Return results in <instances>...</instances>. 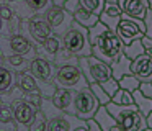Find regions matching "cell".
Masks as SVG:
<instances>
[{"label":"cell","mask_w":152,"mask_h":131,"mask_svg":"<svg viewBox=\"0 0 152 131\" xmlns=\"http://www.w3.org/2000/svg\"><path fill=\"white\" fill-rule=\"evenodd\" d=\"M105 107L113 115L121 131H142L147 128V118L139 111L136 105H118L110 102Z\"/></svg>","instance_id":"1"},{"label":"cell","mask_w":152,"mask_h":131,"mask_svg":"<svg viewBox=\"0 0 152 131\" xmlns=\"http://www.w3.org/2000/svg\"><path fill=\"white\" fill-rule=\"evenodd\" d=\"M39 108L46 115V121H48L46 131H70L80 121V118H77L75 115L59 110L53 103L51 97H41Z\"/></svg>","instance_id":"2"},{"label":"cell","mask_w":152,"mask_h":131,"mask_svg":"<svg viewBox=\"0 0 152 131\" xmlns=\"http://www.w3.org/2000/svg\"><path fill=\"white\" fill-rule=\"evenodd\" d=\"M123 46L124 44L121 43L118 33L113 31V29H108L92 44V54L95 57L105 61L106 64L113 66L121 56Z\"/></svg>","instance_id":"3"},{"label":"cell","mask_w":152,"mask_h":131,"mask_svg":"<svg viewBox=\"0 0 152 131\" xmlns=\"http://www.w3.org/2000/svg\"><path fill=\"white\" fill-rule=\"evenodd\" d=\"M62 44L75 57L92 56V43H90V38H88V28L82 26L77 21L72 23L70 29L62 38Z\"/></svg>","instance_id":"4"},{"label":"cell","mask_w":152,"mask_h":131,"mask_svg":"<svg viewBox=\"0 0 152 131\" xmlns=\"http://www.w3.org/2000/svg\"><path fill=\"white\" fill-rule=\"evenodd\" d=\"M0 51L4 57L8 54H21L34 59L38 56V44L21 33H13V35L0 36Z\"/></svg>","instance_id":"5"},{"label":"cell","mask_w":152,"mask_h":131,"mask_svg":"<svg viewBox=\"0 0 152 131\" xmlns=\"http://www.w3.org/2000/svg\"><path fill=\"white\" fill-rule=\"evenodd\" d=\"M79 67L82 69L85 79L88 80V84H106L108 80L113 79V71L111 66L106 64L105 61L95 57V56H83L79 57Z\"/></svg>","instance_id":"6"},{"label":"cell","mask_w":152,"mask_h":131,"mask_svg":"<svg viewBox=\"0 0 152 131\" xmlns=\"http://www.w3.org/2000/svg\"><path fill=\"white\" fill-rule=\"evenodd\" d=\"M54 84L56 87L69 88L72 92H77L83 87H88V80L85 79L82 69L79 64H70V66H61L56 69L54 74Z\"/></svg>","instance_id":"7"},{"label":"cell","mask_w":152,"mask_h":131,"mask_svg":"<svg viewBox=\"0 0 152 131\" xmlns=\"http://www.w3.org/2000/svg\"><path fill=\"white\" fill-rule=\"evenodd\" d=\"M100 108V102L93 95L88 87H83L80 90L74 92V115L80 120H90L95 116L96 110Z\"/></svg>","instance_id":"8"},{"label":"cell","mask_w":152,"mask_h":131,"mask_svg":"<svg viewBox=\"0 0 152 131\" xmlns=\"http://www.w3.org/2000/svg\"><path fill=\"white\" fill-rule=\"evenodd\" d=\"M48 21L51 25V29H53V35L59 36V38H64L66 33L70 29L72 23L75 21L74 18V13H70L69 10H66L64 7H57V5H51L49 8L44 12Z\"/></svg>","instance_id":"9"},{"label":"cell","mask_w":152,"mask_h":131,"mask_svg":"<svg viewBox=\"0 0 152 131\" xmlns=\"http://www.w3.org/2000/svg\"><path fill=\"white\" fill-rule=\"evenodd\" d=\"M10 105L13 110V118L17 121V131H30V124L39 107L30 103L23 95L13 98Z\"/></svg>","instance_id":"10"},{"label":"cell","mask_w":152,"mask_h":131,"mask_svg":"<svg viewBox=\"0 0 152 131\" xmlns=\"http://www.w3.org/2000/svg\"><path fill=\"white\" fill-rule=\"evenodd\" d=\"M116 33H118L119 39L124 46L131 44L134 39H141L142 36H145V23L144 20L129 18L123 13V18L116 28Z\"/></svg>","instance_id":"11"},{"label":"cell","mask_w":152,"mask_h":131,"mask_svg":"<svg viewBox=\"0 0 152 131\" xmlns=\"http://www.w3.org/2000/svg\"><path fill=\"white\" fill-rule=\"evenodd\" d=\"M26 28L28 38L33 39L36 44H41L43 41H46L51 35H53V29H51V25L48 21L46 15L44 13H36V15L30 16L28 20H21Z\"/></svg>","instance_id":"12"},{"label":"cell","mask_w":152,"mask_h":131,"mask_svg":"<svg viewBox=\"0 0 152 131\" xmlns=\"http://www.w3.org/2000/svg\"><path fill=\"white\" fill-rule=\"evenodd\" d=\"M57 66L53 61L36 56L30 62V72L36 77L38 84H54V74Z\"/></svg>","instance_id":"13"},{"label":"cell","mask_w":152,"mask_h":131,"mask_svg":"<svg viewBox=\"0 0 152 131\" xmlns=\"http://www.w3.org/2000/svg\"><path fill=\"white\" fill-rule=\"evenodd\" d=\"M131 74L136 75L141 82H152V57L147 54H141L132 59Z\"/></svg>","instance_id":"14"},{"label":"cell","mask_w":152,"mask_h":131,"mask_svg":"<svg viewBox=\"0 0 152 131\" xmlns=\"http://www.w3.org/2000/svg\"><path fill=\"white\" fill-rule=\"evenodd\" d=\"M121 18H123V10H121V7H119L118 3H110V2H106L103 12L100 13V21L105 23V25L108 26L110 29L116 31V28H118Z\"/></svg>","instance_id":"15"},{"label":"cell","mask_w":152,"mask_h":131,"mask_svg":"<svg viewBox=\"0 0 152 131\" xmlns=\"http://www.w3.org/2000/svg\"><path fill=\"white\" fill-rule=\"evenodd\" d=\"M17 85H18V88L23 92V95H41L38 80L30 72V69H28V71L17 72Z\"/></svg>","instance_id":"16"},{"label":"cell","mask_w":152,"mask_h":131,"mask_svg":"<svg viewBox=\"0 0 152 131\" xmlns=\"http://www.w3.org/2000/svg\"><path fill=\"white\" fill-rule=\"evenodd\" d=\"M53 103L56 105L59 110L66 111V113L74 115V92L69 90V88H62L57 87L54 90L53 97H51Z\"/></svg>","instance_id":"17"},{"label":"cell","mask_w":152,"mask_h":131,"mask_svg":"<svg viewBox=\"0 0 152 131\" xmlns=\"http://www.w3.org/2000/svg\"><path fill=\"white\" fill-rule=\"evenodd\" d=\"M61 46H62V38H59V36H56V35H51L46 41L38 44V56L54 62L56 54L59 52Z\"/></svg>","instance_id":"18"},{"label":"cell","mask_w":152,"mask_h":131,"mask_svg":"<svg viewBox=\"0 0 152 131\" xmlns=\"http://www.w3.org/2000/svg\"><path fill=\"white\" fill-rule=\"evenodd\" d=\"M121 10L126 16H129V18L144 20L145 13H147V10H149V2L147 0H124Z\"/></svg>","instance_id":"19"},{"label":"cell","mask_w":152,"mask_h":131,"mask_svg":"<svg viewBox=\"0 0 152 131\" xmlns=\"http://www.w3.org/2000/svg\"><path fill=\"white\" fill-rule=\"evenodd\" d=\"M30 62H31L30 57L21 56V54H8L4 57V66H8V69H12L15 74L21 71H28L30 69Z\"/></svg>","instance_id":"20"},{"label":"cell","mask_w":152,"mask_h":131,"mask_svg":"<svg viewBox=\"0 0 152 131\" xmlns=\"http://www.w3.org/2000/svg\"><path fill=\"white\" fill-rule=\"evenodd\" d=\"M93 118H95V121L100 124V128H102L103 131H111L115 126H118L116 120L113 118V115L108 111V108H106L105 105H100V108L96 110V113Z\"/></svg>","instance_id":"21"},{"label":"cell","mask_w":152,"mask_h":131,"mask_svg":"<svg viewBox=\"0 0 152 131\" xmlns=\"http://www.w3.org/2000/svg\"><path fill=\"white\" fill-rule=\"evenodd\" d=\"M15 84H17V74L12 69L0 66V95L10 92Z\"/></svg>","instance_id":"22"},{"label":"cell","mask_w":152,"mask_h":131,"mask_svg":"<svg viewBox=\"0 0 152 131\" xmlns=\"http://www.w3.org/2000/svg\"><path fill=\"white\" fill-rule=\"evenodd\" d=\"M131 59L128 57V56L124 54V52H121V56H119V59L115 62V64L111 66V71H113V77L116 79V80H119V79H123L124 75L131 74Z\"/></svg>","instance_id":"23"},{"label":"cell","mask_w":152,"mask_h":131,"mask_svg":"<svg viewBox=\"0 0 152 131\" xmlns=\"http://www.w3.org/2000/svg\"><path fill=\"white\" fill-rule=\"evenodd\" d=\"M74 18H75L77 23H80L85 28H92V26H95L100 21V15H95V13L88 12V10H83L82 7L74 13Z\"/></svg>","instance_id":"24"},{"label":"cell","mask_w":152,"mask_h":131,"mask_svg":"<svg viewBox=\"0 0 152 131\" xmlns=\"http://www.w3.org/2000/svg\"><path fill=\"white\" fill-rule=\"evenodd\" d=\"M132 98H134L136 107L139 108V111H141L144 116H147V115L152 111V98H147L139 88L132 92Z\"/></svg>","instance_id":"25"},{"label":"cell","mask_w":152,"mask_h":131,"mask_svg":"<svg viewBox=\"0 0 152 131\" xmlns=\"http://www.w3.org/2000/svg\"><path fill=\"white\" fill-rule=\"evenodd\" d=\"M54 64L57 66V67H61V66H70V64H79V57H75V56L72 54V52H69L66 48H64V44L61 46L59 52L56 54V59H54Z\"/></svg>","instance_id":"26"},{"label":"cell","mask_w":152,"mask_h":131,"mask_svg":"<svg viewBox=\"0 0 152 131\" xmlns=\"http://www.w3.org/2000/svg\"><path fill=\"white\" fill-rule=\"evenodd\" d=\"M123 52H124L131 61H132V59H136V57H139L141 54H145L144 44H142V38L141 39H134L131 44L123 46Z\"/></svg>","instance_id":"27"},{"label":"cell","mask_w":152,"mask_h":131,"mask_svg":"<svg viewBox=\"0 0 152 131\" xmlns=\"http://www.w3.org/2000/svg\"><path fill=\"white\" fill-rule=\"evenodd\" d=\"M88 85H90V90L93 92V95L96 97V100L100 102V105H106V103L111 102V95H110L108 92L102 87V84L93 82V84H88Z\"/></svg>","instance_id":"28"},{"label":"cell","mask_w":152,"mask_h":131,"mask_svg":"<svg viewBox=\"0 0 152 131\" xmlns=\"http://www.w3.org/2000/svg\"><path fill=\"white\" fill-rule=\"evenodd\" d=\"M119 87L121 88H124V90H128V92H134V90H137L139 87H141V80H139L136 75H132V74H128V75H124L123 79H119Z\"/></svg>","instance_id":"29"},{"label":"cell","mask_w":152,"mask_h":131,"mask_svg":"<svg viewBox=\"0 0 152 131\" xmlns=\"http://www.w3.org/2000/svg\"><path fill=\"white\" fill-rule=\"evenodd\" d=\"M111 102L113 103H118V105H136L134 98H132V93L128 90H124V88H121V87H119V90L111 97Z\"/></svg>","instance_id":"30"},{"label":"cell","mask_w":152,"mask_h":131,"mask_svg":"<svg viewBox=\"0 0 152 131\" xmlns=\"http://www.w3.org/2000/svg\"><path fill=\"white\" fill-rule=\"evenodd\" d=\"M105 0H80V7L83 10H88V12L95 13V15H100L105 8Z\"/></svg>","instance_id":"31"},{"label":"cell","mask_w":152,"mask_h":131,"mask_svg":"<svg viewBox=\"0 0 152 131\" xmlns=\"http://www.w3.org/2000/svg\"><path fill=\"white\" fill-rule=\"evenodd\" d=\"M46 115H44V111L41 110V108H38L36 115H34L33 121H31L30 124V131H46Z\"/></svg>","instance_id":"32"},{"label":"cell","mask_w":152,"mask_h":131,"mask_svg":"<svg viewBox=\"0 0 152 131\" xmlns=\"http://www.w3.org/2000/svg\"><path fill=\"white\" fill-rule=\"evenodd\" d=\"M25 3L28 5V8L33 13L36 12H46L51 5H53V0H25Z\"/></svg>","instance_id":"33"},{"label":"cell","mask_w":152,"mask_h":131,"mask_svg":"<svg viewBox=\"0 0 152 131\" xmlns=\"http://www.w3.org/2000/svg\"><path fill=\"white\" fill-rule=\"evenodd\" d=\"M108 29H110V28L105 25V23H102V21H98L95 26L88 28V38H90V43L93 44V43H95L96 39H98V38H100V36H102L105 31H108Z\"/></svg>","instance_id":"34"},{"label":"cell","mask_w":152,"mask_h":131,"mask_svg":"<svg viewBox=\"0 0 152 131\" xmlns=\"http://www.w3.org/2000/svg\"><path fill=\"white\" fill-rule=\"evenodd\" d=\"M0 121L4 123H10V121H15L13 118V110H12V105L10 103H2L0 107Z\"/></svg>","instance_id":"35"},{"label":"cell","mask_w":152,"mask_h":131,"mask_svg":"<svg viewBox=\"0 0 152 131\" xmlns=\"http://www.w3.org/2000/svg\"><path fill=\"white\" fill-rule=\"evenodd\" d=\"M102 87L105 88V90H106V92H108V93H110V95H111V97H113V95H115L116 92L119 90V82L116 80L115 77H113L111 80H108V82H106V84H103Z\"/></svg>","instance_id":"36"},{"label":"cell","mask_w":152,"mask_h":131,"mask_svg":"<svg viewBox=\"0 0 152 131\" xmlns=\"http://www.w3.org/2000/svg\"><path fill=\"white\" fill-rule=\"evenodd\" d=\"M13 16H15L13 8H10V7H7V5H2V7H0V18H2V20H7V21H10V20H13Z\"/></svg>","instance_id":"37"},{"label":"cell","mask_w":152,"mask_h":131,"mask_svg":"<svg viewBox=\"0 0 152 131\" xmlns=\"http://www.w3.org/2000/svg\"><path fill=\"white\" fill-rule=\"evenodd\" d=\"M144 23H145V36L152 38V8L147 10L145 18H144Z\"/></svg>","instance_id":"38"},{"label":"cell","mask_w":152,"mask_h":131,"mask_svg":"<svg viewBox=\"0 0 152 131\" xmlns=\"http://www.w3.org/2000/svg\"><path fill=\"white\" fill-rule=\"evenodd\" d=\"M64 8L69 10L70 13H75L77 10L80 8V0H67V2L64 3Z\"/></svg>","instance_id":"39"},{"label":"cell","mask_w":152,"mask_h":131,"mask_svg":"<svg viewBox=\"0 0 152 131\" xmlns=\"http://www.w3.org/2000/svg\"><path fill=\"white\" fill-rule=\"evenodd\" d=\"M139 90H141L147 98H152V82H141Z\"/></svg>","instance_id":"40"},{"label":"cell","mask_w":152,"mask_h":131,"mask_svg":"<svg viewBox=\"0 0 152 131\" xmlns=\"http://www.w3.org/2000/svg\"><path fill=\"white\" fill-rule=\"evenodd\" d=\"M142 44H144L145 54L152 57V38H149V36H142Z\"/></svg>","instance_id":"41"},{"label":"cell","mask_w":152,"mask_h":131,"mask_svg":"<svg viewBox=\"0 0 152 131\" xmlns=\"http://www.w3.org/2000/svg\"><path fill=\"white\" fill-rule=\"evenodd\" d=\"M70 131H90V130H88V123H87L85 120H80Z\"/></svg>","instance_id":"42"},{"label":"cell","mask_w":152,"mask_h":131,"mask_svg":"<svg viewBox=\"0 0 152 131\" xmlns=\"http://www.w3.org/2000/svg\"><path fill=\"white\" fill-rule=\"evenodd\" d=\"M87 123H88V130H90V131H103L102 128H100V124L95 121V118H90V120H87Z\"/></svg>","instance_id":"43"},{"label":"cell","mask_w":152,"mask_h":131,"mask_svg":"<svg viewBox=\"0 0 152 131\" xmlns=\"http://www.w3.org/2000/svg\"><path fill=\"white\" fill-rule=\"evenodd\" d=\"M67 0H53V5H57V7H64Z\"/></svg>","instance_id":"44"},{"label":"cell","mask_w":152,"mask_h":131,"mask_svg":"<svg viewBox=\"0 0 152 131\" xmlns=\"http://www.w3.org/2000/svg\"><path fill=\"white\" fill-rule=\"evenodd\" d=\"M145 118H147V128H151V130H152V111Z\"/></svg>","instance_id":"45"},{"label":"cell","mask_w":152,"mask_h":131,"mask_svg":"<svg viewBox=\"0 0 152 131\" xmlns=\"http://www.w3.org/2000/svg\"><path fill=\"white\" fill-rule=\"evenodd\" d=\"M0 66H4V54H2V51H0Z\"/></svg>","instance_id":"46"},{"label":"cell","mask_w":152,"mask_h":131,"mask_svg":"<svg viewBox=\"0 0 152 131\" xmlns=\"http://www.w3.org/2000/svg\"><path fill=\"white\" fill-rule=\"evenodd\" d=\"M4 2H7V3H15V2H18V0H4Z\"/></svg>","instance_id":"47"},{"label":"cell","mask_w":152,"mask_h":131,"mask_svg":"<svg viewBox=\"0 0 152 131\" xmlns=\"http://www.w3.org/2000/svg\"><path fill=\"white\" fill-rule=\"evenodd\" d=\"M105 2H110V3H118V0H105Z\"/></svg>","instance_id":"48"},{"label":"cell","mask_w":152,"mask_h":131,"mask_svg":"<svg viewBox=\"0 0 152 131\" xmlns=\"http://www.w3.org/2000/svg\"><path fill=\"white\" fill-rule=\"evenodd\" d=\"M123 3H124V0H118V5L119 7H123Z\"/></svg>","instance_id":"49"},{"label":"cell","mask_w":152,"mask_h":131,"mask_svg":"<svg viewBox=\"0 0 152 131\" xmlns=\"http://www.w3.org/2000/svg\"><path fill=\"white\" fill-rule=\"evenodd\" d=\"M2 29H4V26H2V18H0V33H2Z\"/></svg>","instance_id":"50"},{"label":"cell","mask_w":152,"mask_h":131,"mask_svg":"<svg viewBox=\"0 0 152 131\" xmlns=\"http://www.w3.org/2000/svg\"><path fill=\"white\" fill-rule=\"evenodd\" d=\"M111 131H121V130H119V128H118V126H115V128H113V130H111Z\"/></svg>","instance_id":"51"},{"label":"cell","mask_w":152,"mask_h":131,"mask_svg":"<svg viewBox=\"0 0 152 131\" xmlns=\"http://www.w3.org/2000/svg\"><path fill=\"white\" fill-rule=\"evenodd\" d=\"M2 103H4V100H2V95H0V107H2Z\"/></svg>","instance_id":"52"},{"label":"cell","mask_w":152,"mask_h":131,"mask_svg":"<svg viewBox=\"0 0 152 131\" xmlns=\"http://www.w3.org/2000/svg\"><path fill=\"white\" fill-rule=\"evenodd\" d=\"M142 131H152V130H151V128H145V130H142Z\"/></svg>","instance_id":"53"}]
</instances>
